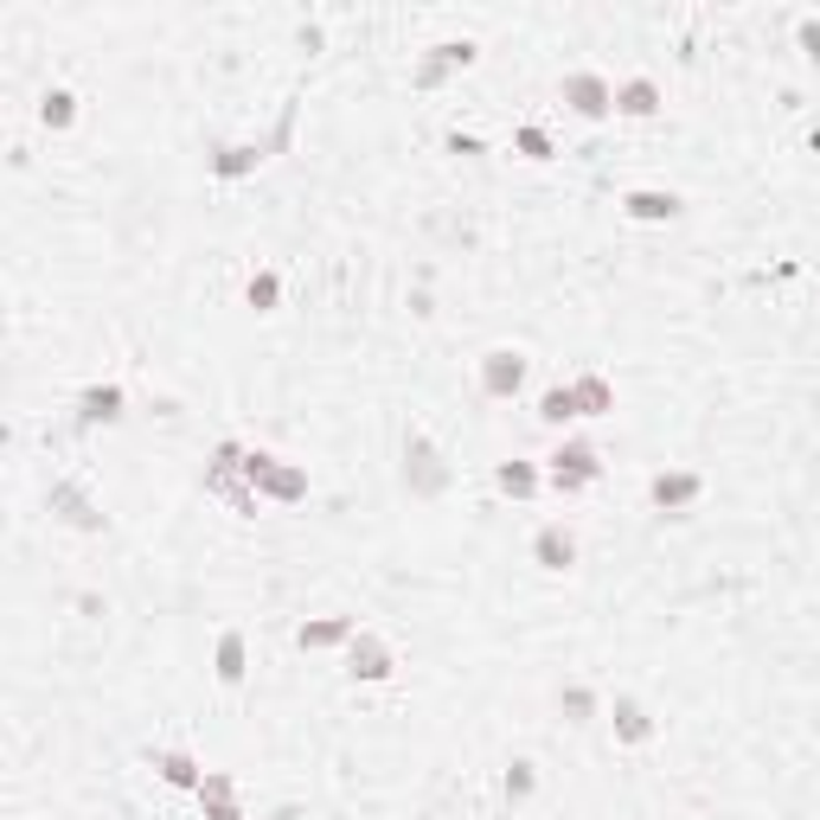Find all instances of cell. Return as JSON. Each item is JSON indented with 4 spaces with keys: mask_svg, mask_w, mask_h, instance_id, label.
I'll return each instance as SVG.
<instances>
[{
    "mask_svg": "<svg viewBox=\"0 0 820 820\" xmlns=\"http://www.w3.org/2000/svg\"><path fill=\"white\" fill-rule=\"evenodd\" d=\"M244 481L257 487V500H282V507L308 500V475L289 468L282 455H269V448H244Z\"/></svg>",
    "mask_w": 820,
    "mask_h": 820,
    "instance_id": "6da1fadb",
    "label": "cell"
},
{
    "mask_svg": "<svg viewBox=\"0 0 820 820\" xmlns=\"http://www.w3.org/2000/svg\"><path fill=\"white\" fill-rule=\"evenodd\" d=\"M564 103L584 115V122H602V115H616V84L597 71H570L564 77Z\"/></svg>",
    "mask_w": 820,
    "mask_h": 820,
    "instance_id": "7a4b0ae2",
    "label": "cell"
},
{
    "mask_svg": "<svg viewBox=\"0 0 820 820\" xmlns=\"http://www.w3.org/2000/svg\"><path fill=\"white\" fill-rule=\"evenodd\" d=\"M597 475H602V462L590 443H558V455H552V487L558 494H584Z\"/></svg>",
    "mask_w": 820,
    "mask_h": 820,
    "instance_id": "3957f363",
    "label": "cell"
},
{
    "mask_svg": "<svg viewBox=\"0 0 820 820\" xmlns=\"http://www.w3.org/2000/svg\"><path fill=\"white\" fill-rule=\"evenodd\" d=\"M45 507H52L65 525H77V532H103V507H97L77 481H52L45 487Z\"/></svg>",
    "mask_w": 820,
    "mask_h": 820,
    "instance_id": "277c9868",
    "label": "cell"
},
{
    "mask_svg": "<svg viewBox=\"0 0 820 820\" xmlns=\"http://www.w3.org/2000/svg\"><path fill=\"white\" fill-rule=\"evenodd\" d=\"M346 673H353V679H366V686L391 679V647H385L373 629H359L353 641H346Z\"/></svg>",
    "mask_w": 820,
    "mask_h": 820,
    "instance_id": "5b68a950",
    "label": "cell"
},
{
    "mask_svg": "<svg viewBox=\"0 0 820 820\" xmlns=\"http://www.w3.org/2000/svg\"><path fill=\"white\" fill-rule=\"evenodd\" d=\"M525 385V353H513V346H494L481 359V391L487 398H513Z\"/></svg>",
    "mask_w": 820,
    "mask_h": 820,
    "instance_id": "8992f818",
    "label": "cell"
},
{
    "mask_svg": "<svg viewBox=\"0 0 820 820\" xmlns=\"http://www.w3.org/2000/svg\"><path fill=\"white\" fill-rule=\"evenodd\" d=\"M532 564H539V570H570V564H577V532L564 520L539 525V532H532Z\"/></svg>",
    "mask_w": 820,
    "mask_h": 820,
    "instance_id": "52a82bcc",
    "label": "cell"
},
{
    "mask_svg": "<svg viewBox=\"0 0 820 820\" xmlns=\"http://www.w3.org/2000/svg\"><path fill=\"white\" fill-rule=\"evenodd\" d=\"M405 481L417 487V494H443V487H448L443 455L423 443V436H410V443H405Z\"/></svg>",
    "mask_w": 820,
    "mask_h": 820,
    "instance_id": "ba28073f",
    "label": "cell"
},
{
    "mask_svg": "<svg viewBox=\"0 0 820 820\" xmlns=\"http://www.w3.org/2000/svg\"><path fill=\"white\" fill-rule=\"evenodd\" d=\"M699 494H706V481H699L692 468H673V475H654V481H647V500H654L661 513H686Z\"/></svg>",
    "mask_w": 820,
    "mask_h": 820,
    "instance_id": "9c48e42d",
    "label": "cell"
},
{
    "mask_svg": "<svg viewBox=\"0 0 820 820\" xmlns=\"http://www.w3.org/2000/svg\"><path fill=\"white\" fill-rule=\"evenodd\" d=\"M455 65H475V45H468V38H448V45H436V52L417 65V90H436Z\"/></svg>",
    "mask_w": 820,
    "mask_h": 820,
    "instance_id": "30bf717a",
    "label": "cell"
},
{
    "mask_svg": "<svg viewBox=\"0 0 820 820\" xmlns=\"http://www.w3.org/2000/svg\"><path fill=\"white\" fill-rule=\"evenodd\" d=\"M122 405H129V398H122V385H90V391L77 398V423H84V430H90V423H115V417H122Z\"/></svg>",
    "mask_w": 820,
    "mask_h": 820,
    "instance_id": "8fae6325",
    "label": "cell"
},
{
    "mask_svg": "<svg viewBox=\"0 0 820 820\" xmlns=\"http://www.w3.org/2000/svg\"><path fill=\"white\" fill-rule=\"evenodd\" d=\"M622 212H629L634 224H667V219H679V192H629L622 199Z\"/></svg>",
    "mask_w": 820,
    "mask_h": 820,
    "instance_id": "7c38bea8",
    "label": "cell"
},
{
    "mask_svg": "<svg viewBox=\"0 0 820 820\" xmlns=\"http://www.w3.org/2000/svg\"><path fill=\"white\" fill-rule=\"evenodd\" d=\"M148 763L160 769V783H174V788H192L199 795V783H206V769L192 763L187 750H148Z\"/></svg>",
    "mask_w": 820,
    "mask_h": 820,
    "instance_id": "4fadbf2b",
    "label": "cell"
},
{
    "mask_svg": "<svg viewBox=\"0 0 820 820\" xmlns=\"http://www.w3.org/2000/svg\"><path fill=\"white\" fill-rule=\"evenodd\" d=\"M353 634H359V622H353V616H328V622H301L296 647H346Z\"/></svg>",
    "mask_w": 820,
    "mask_h": 820,
    "instance_id": "5bb4252c",
    "label": "cell"
},
{
    "mask_svg": "<svg viewBox=\"0 0 820 820\" xmlns=\"http://www.w3.org/2000/svg\"><path fill=\"white\" fill-rule=\"evenodd\" d=\"M661 110V84L654 77H629V84H616V115H654Z\"/></svg>",
    "mask_w": 820,
    "mask_h": 820,
    "instance_id": "9a60e30c",
    "label": "cell"
},
{
    "mask_svg": "<svg viewBox=\"0 0 820 820\" xmlns=\"http://www.w3.org/2000/svg\"><path fill=\"white\" fill-rule=\"evenodd\" d=\"M570 391H577V410H584V417H609V410H616V385H609L602 373L570 378Z\"/></svg>",
    "mask_w": 820,
    "mask_h": 820,
    "instance_id": "2e32d148",
    "label": "cell"
},
{
    "mask_svg": "<svg viewBox=\"0 0 820 820\" xmlns=\"http://www.w3.org/2000/svg\"><path fill=\"white\" fill-rule=\"evenodd\" d=\"M616 738H622V744H647V738H654V718H647V706H641V699H629V692L616 699Z\"/></svg>",
    "mask_w": 820,
    "mask_h": 820,
    "instance_id": "e0dca14e",
    "label": "cell"
},
{
    "mask_svg": "<svg viewBox=\"0 0 820 820\" xmlns=\"http://www.w3.org/2000/svg\"><path fill=\"white\" fill-rule=\"evenodd\" d=\"M494 487L513 494V500H532V494H539V468H532V462H500V468H494Z\"/></svg>",
    "mask_w": 820,
    "mask_h": 820,
    "instance_id": "ac0fdd59",
    "label": "cell"
},
{
    "mask_svg": "<svg viewBox=\"0 0 820 820\" xmlns=\"http://www.w3.org/2000/svg\"><path fill=\"white\" fill-rule=\"evenodd\" d=\"M219 679H224V686H237V679H244V629H224L219 634Z\"/></svg>",
    "mask_w": 820,
    "mask_h": 820,
    "instance_id": "d6986e66",
    "label": "cell"
},
{
    "mask_svg": "<svg viewBox=\"0 0 820 820\" xmlns=\"http://www.w3.org/2000/svg\"><path fill=\"white\" fill-rule=\"evenodd\" d=\"M539 417H545V423H577V417H584V410H577V391H570V385H552V391L539 398Z\"/></svg>",
    "mask_w": 820,
    "mask_h": 820,
    "instance_id": "ffe728a7",
    "label": "cell"
},
{
    "mask_svg": "<svg viewBox=\"0 0 820 820\" xmlns=\"http://www.w3.org/2000/svg\"><path fill=\"white\" fill-rule=\"evenodd\" d=\"M38 122H45V129H71V122H77V97H71V90H45Z\"/></svg>",
    "mask_w": 820,
    "mask_h": 820,
    "instance_id": "44dd1931",
    "label": "cell"
},
{
    "mask_svg": "<svg viewBox=\"0 0 820 820\" xmlns=\"http://www.w3.org/2000/svg\"><path fill=\"white\" fill-rule=\"evenodd\" d=\"M257 160H263V148H219L212 154V174H219V180H237V174H251Z\"/></svg>",
    "mask_w": 820,
    "mask_h": 820,
    "instance_id": "7402d4cb",
    "label": "cell"
},
{
    "mask_svg": "<svg viewBox=\"0 0 820 820\" xmlns=\"http://www.w3.org/2000/svg\"><path fill=\"white\" fill-rule=\"evenodd\" d=\"M558 711L570 718V724H590V718H597V692H590V686H564Z\"/></svg>",
    "mask_w": 820,
    "mask_h": 820,
    "instance_id": "603a6c76",
    "label": "cell"
},
{
    "mask_svg": "<svg viewBox=\"0 0 820 820\" xmlns=\"http://www.w3.org/2000/svg\"><path fill=\"white\" fill-rule=\"evenodd\" d=\"M513 148H520L525 160H552V135H545L539 122H525L520 135H513Z\"/></svg>",
    "mask_w": 820,
    "mask_h": 820,
    "instance_id": "cb8c5ba5",
    "label": "cell"
},
{
    "mask_svg": "<svg viewBox=\"0 0 820 820\" xmlns=\"http://www.w3.org/2000/svg\"><path fill=\"white\" fill-rule=\"evenodd\" d=\"M244 296H251V308H257V314H269V308H276V296H282L276 269H263V276H251V289H244Z\"/></svg>",
    "mask_w": 820,
    "mask_h": 820,
    "instance_id": "d4e9b609",
    "label": "cell"
},
{
    "mask_svg": "<svg viewBox=\"0 0 820 820\" xmlns=\"http://www.w3.org/2000/svg\"><path fill=\"white\" fill-rule=\"evenodd\" d=\"M212 801H237V783L224 769H206V783H199V808H212Z\"/></svg>",
    "mask_w": 820,
    "mask_h": 820,
    "instance_id": "484cf974",
    "label": "cell"
},
{
    "mask_svg": "<svg viewBox=\"0 0 820 820\" xmlns=\"http://www.w3.org/2000/svg\"><path fill=\"white\" fill-rule=\"evenodd\" d=\"M532 788H539V776H532V763H513V769H507V801H525Z\"/></svg>",
    "mask_w": 820,
    "mask_h": 820,
    "instance_id": "4316f807",
    "label": "cell"
},
{
    "mask_svg": "<svg viewBox=\"0 0 820 820\" xmlns=\"http://www.w3.org/2000/svg\"><path fill=\"white\" fill-rule=\"evenodd\" d=\"M801 52L820 65V20H801Z\"/></svg>",
    "mask_w": 820,
    "mask_h": 820,
    "instance_id": "83f0119b",
    "label": "cell"
},
{
    "mask_svg": "<svg viewBox=\"0 0 820 820\" xmlns=\"http://www.w3.org/2000/svg\"><path fill=\"white\" fill-rule=\"evenodd\" d=\"M206 820H244V808H237V801H212V808H206Z\"/></svg>",
    "mask_w": 820,
    "mask_h": 820,
    "instance_id": "f1b7e54d",
    "label": "cell"
}]
</instances>
